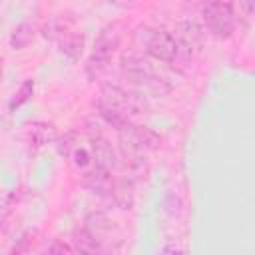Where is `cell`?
<instances>
[{"mask_svg":"<svg viewBox=\"0 0 255 255\" xmlns=\"http://www.w3.org/2000/svg\"><path fill=\"white\" fill-rule=\"evenodd\" d=\"M98 112L108 126L120 129L135 122V118H139L141 114H145V102L135 92L106 84L102 86L98 96Z\"/></svg>","mask_w":255,"mask_h":255,"instance_id":"1","label":"cell"},{"mask_svg":"<svg viewBox=\"0 0 255 255\" xmlns=\"http://www.w3.org/2000/svg\"><path fill=\"white\" fill-rule=\"evenodd\" d=\"M118 46H120V28H118V24L104 26L100 30L96 42H94V50H92L88 62H86V76H88L90 82H96L106 74Z\"/></svg>","mask_w":255,"mask_h":255,"instance_id":"2","label":"cell"},{"mask_svg":"<svg viewBox=\"0 0 255 255\" xmlns=\"http://www.w3.org/2000/svg\"><path fill=\"white\" fill-rule=\"evenodd\" d=\"M201 16L211 36L219 40L233 36L237 16L231 0H201Z\"/></svg>","mask_w":255,"mask_h":255,"instance_id":"3","label":"cell"},{"mask_svg":"<svg viewBox=\"0 0 255 255\" xmlns=\"http://www.w3.org/2000/svg\"><path fill=\"white\" fill-rule=\"evenodd\" d=\"M141 50L157 62L175 64L183 58V52L175 36L163 28H143L141 32Z\"/></svg>","mask_w":255,"mask_h":255,"instance_id":"4","label":"cell"},{"mask_svg":"<svg viewBox=\"0 0 255 255\" xmlns=\"http://www.w3.org/2000/svg\"><path fill=\"white\" fill-rule=\"evenodd\" d=\"M48 36L58 42V48L64 56H68L72 62L80 60V56L84 52V34H82V30L76 28L74 18L58 16L50 24V34H46V38Z\"/></svg>","mask_w":255,"mask_h":255,"instance_id":"5","label":"cell"},{"mask_svg":"<svg viewBox=\"0 0 255 255\" xmlns=\"http://www.w3.org/2000/svg\"><path fill=\"white\" fill-rule=\"evenodd\" d=\"M122 70H124V76L143 92H151L155 96H165L169 92V86L165 84V80L153 68H149L147 62H143L141 58H126L122 64Z\"/></svg>","mask_w":255,"mask_h":255,"instance_id":"6","label":"cell"},{"mask_svg":"<svg viewBox=\"0 0 255 255\" xmlns=\"http://www.w3.org/2000/svg\"><path fill=\"white\" fill-rule=\"evenodd\" d=\"M183 52L185 58H189L193 52H197L201 48V40H203V32L195 22H179L175 32H171Z\"/></svg>","mask_w":255,"mask_h":255,"instance_id":"7","label":"cell"},{"mask_svg":"<svg viewBox=\"0 0 255 255\" xmlns=\"http://www.w3.org/2000/svg\"><path fill=\"white\" fill-rule=\"evenodd\" d=\"M56 137H58V129L50 122H40L38 120V122H32V124L26 126V141L34 151L46 147L48 143H54Z\"/></svg>","mask_w":255,"mask_h":255,"instance_id":"8","label":"cell"},{"mask_svg":"<svg viewBox=\"0 0 255 255\" xmlns=\"http://www.w3.org/2000/svg\"><path fill=\"white\" fill-rule=\"evenodd\" d=\"M34 34H36L34 24L28 22V20H24V22H20V24L12 30L8 44H10L12 50H24V48L34 40Z\"/></svg>","mask_w":255,"mask_h":255,"instance_id":"9","label":"cell"},{"mask_svg":"<svg viewBox=\"0 0 255 255\" xmlns=\"http://www.w3.org/2000/svg\"><path fill=\"white\" fill-rule=\"evenodd\" d=\"M34 88H36L34 78H26V80L18 86V90L14 92V96L10 98V102H8V110H10V112H16V110L22 108L26 102H30L32 96H34Z\"/></svg>","mask_w":255,"mask_h":255,"instance_id":"10","label":"cell"},{"mask_svg":"<svg viewBox=\"0 0 255 255\" xmlns=\"http://www.w3.org/2000/svg\"><path fill=\"white\" fill-rule=\"evenodd\" d=\"M231 4H233V8H237V10H239V14H241L245 20H249V18L253 16L255 0H231Z\"/></svg>","mask_w":255,"mask_h":255,"instance_id":"11","label":"cell"},{"mask_svg":"<svg viewBox=\"0 0 255 255\" xmlns=\"http://www.w3.org/2000/svg\"><path fill=\"white\" fill-rule=\"evenodd\" d=\"M76 249L68 243H62V241H54L52 245H48V253H74Z\"/></svg>","mask_w":255,"mask_h":255,"instance_id":"12","label":"cell"},{"mask_svg":"<svg viewBox=\"0 0 255 255\" xmlns=\"http://www.w3.org/2000/svg\"><path fill=\"white\" fill-rule=\"evenodd\" d=\"M112 6H116V8H133L135 4H137V0H108Z\"/></svg>","mask_w":255,"mask_h":255,"instance_id":"13","label":"cell"}]
</instances>
